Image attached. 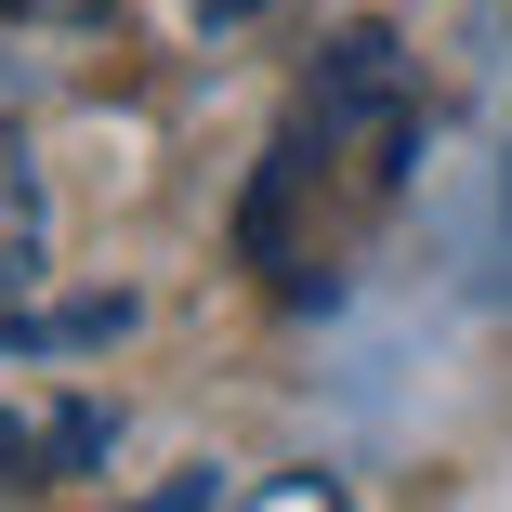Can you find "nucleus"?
I'll list each match as a JSON object with an SVG mask.
<instances>
[{
  "label": "nucleus",
  "instance_id": "f257e3e1",
  "mask_svg": "<svg viewBox=\"0 0 512 512\" xmlns=\"http://www.w3.org/2000/svg\"><path fill=\"white\" fill-rule=\"evenodd\" d=\"M407 145H421V92H407L394 27H342L316 66H302L289 119H276L263 171H250V197H237L250 263H263L289 302H316V289L342 276V250L394 211Z\"/></svg>",
  "mask_w": 512,
  "mask_h": 512
},
{
  "label": "nucleus",
  "instance_id": "f03ea898",
  "mask_svg": "<svg viewBox=\"0 0 512 512\" xmlns=\"http://www.w3.org/2000/svg\"><path fill=\"white\" fill-rule=\"evenodd\" d=\"M40 250H53V211H40L27 158H0V302H27V289H40Z\"/></svg>",
  "mask_w": 512,
  "mask_h": 512
},
{
  "label": "nucleus",
  "instance_id": "7ed1b4c3",
  "mask_svg": "<svg viewBox=\"0 0 512 512\" xmlns=\"http://www.w3.org/2000/svg\"><path fill=\"white\" fill-rule=\"evenodd\" d=\"M40 486H66V421L0 407V499H40Z\"/></svg>",
  "mask_w": 512,
  "mask_h": 512
},
{
  "label": "nucleus",
  "instance_id": "20e7f679",
  "mask_svg": "<svg viewBox=\"0 0 512 512\" xmlns=\"http://www.w3.org/2000/svg\"><path fill=\"white\" fill-rule=\"evenodd\" d=\"M14 14H40V27H92V14H119V0H14Z\"/></svg>",
  "mask_w": 512,
  "mask_h": 512
},
{
  "label": "nucleus",
  "instance_id": "39448f33",
  "mask_svg": "<svg viewBox=\"0 0 512 512\" xmlns=\"http://www.w3.org/2000/svg\"><path fill=\"white\" fill-rule=\"evenodd\" d=\"M211 14H263V0H211Z\"/></svg>",
  "mask_w": 512,
  "mask_h": 512
},
{
  "label": "nucleus",
  "instance_id": "423d86ee",
  "mask_svg": "<svg viewBox=\"0 0 512 512\" xmlns=\"http://www.w3.org/2000/svg\"><path fill=\"white\" fill-rule=\"evenodd\" d=\"M0 14H14V0H0Z\"/></svg>",
  "mask_w": 512,
  "mask_h": 512
}]
</instances>
